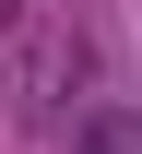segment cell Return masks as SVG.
I'll list each match as a JSON object with an SVG mask.
<instances>
[{
    "mask_svg": "<svg viewBox=\"0 0 142 154\" xmlns=\"http://www.w3.org/2000/svg\"><path fill=\"white\" fill-rule=\"evenodd\" d=\"M0 24H12V0H0Z\"/></svg>",
    "mask_w": 142,
    "mask_h": 154,
    "instance_id": "1",
    "label": "cell"
}]
</instances>
